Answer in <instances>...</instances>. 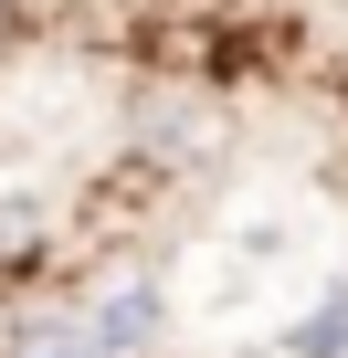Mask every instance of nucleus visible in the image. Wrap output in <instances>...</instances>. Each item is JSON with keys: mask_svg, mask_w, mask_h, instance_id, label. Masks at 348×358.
<instances>
[{"mask_svg": "<svg viewBox=\"0 0 348 358\" xmlns=\"http://www.w3.org/2000/svg\"><path fill=\"white\" fill-rule=\"evenodd\" d=\"M11 358H106V348H95L85 327H22V337H11Z\"/></svg>", "mask_w": 348, "mask_h": 358, "instance_id": "nucleus-2", "label": "nucleus"}, {"mask_svg": "<svg viewBox=\"0 0 348 358\" xmlns=\"http://www.w3.org/2000/svg\"><path fill=\"white\" fill-rule=\"evenodd\" d=\"M85 337H95L106 358L148 348V337H158V285H137V274H127V285H106V295H95V316H85Z\"/></svg>", "mask_w": 348, "mask_h": 358, "instance_id": "nucleus-1", "label": "nucleus"}, {"mask_svg": "<svg viewBox=\"0 0 348 358\" xmlns=\"http://www.w3.org/2000/svg\"><path fill=\"white\" fill-rule=\"evenodd\" d=\"M295 348H306V358H327V348H348V295H327V306H316V327H306Z\"/></svg>", "mask_w": 348, "mask_h": 358, "instance_id": "nucleus-3", "label": "nucleus"}]
</instances>
